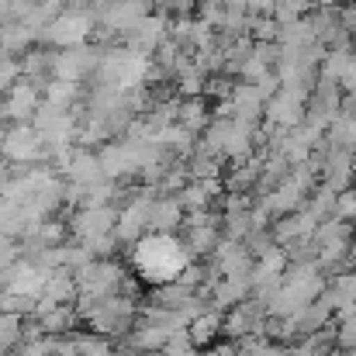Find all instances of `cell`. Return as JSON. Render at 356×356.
Here are the masks:
<instances>
[{
	"instance_id": "6da1fadb",
	"label": "cell",
	"mask_w": 356,
	"mask_h": 356,
	"mask_svg": "<svg viewBox=\"0 0 356 356\" xmlns=\"http://www.w3.org/2000/svg\"><path fill=\"white\" fill-rule=\"evenodd\" d=\"M128 256H131L135 277L149 287L177 280V273L191 263V252L173 232H145L135 245H128Z\"/></svg>"
},
{
	"instance_id": "7a4b0ae2",
	"label": "cell",
	"mask_w": 356,
	"mask_h": 356,
	"mask_svg": "<svg viewBox=\"0 0 356 356\" xmlns=\"http://www.w3.org/2000/svg\"><path fill=\"white\" fill-rule=\"evenodd\" d=\"M94 24H97V14H94L90 7H63V10L38 31V45H49V49L83 45V42H90Z\"/></svg>"
},
{
	"instance_id": "3957f363",
	"label": "cell",
	"mask_w": 356,
	"mask_h": 356,
	"mask_svg": "<svg viewBox=\"0 0 356 356\" xmlns=\"http://www.w3.org/2000/svg\"><path fill=\"white\" fill-rule=\"evenodd\" d=\"M0 156L7 163H49V145L42 142L31 121H7Z\"/></svg>"
},
{
	"instance_id": "277c9868",
	"label": "cell",
	"mask_w": 356,
	"mask_h": 356,
	"mask_svg": "<svg viewBox=\"0 0 356 356\" xmlns=\"http://www.w3.org/2000/svg\"><path fill=\"white\" fill-rule=\"evenodd\" d=\"M42 104V87H35L31 80H17L7 94H3V108H7V121H31Z\"/></svg>"
},
{
	"instance_id": "5b68a950",
	"label": "cell",
	"mask_w": 356,
	"mask_h": 356,
	"mask_svg": "<svg viewBox=\"0 0 356 356\" xmlns=\"http://www.w3.org/2000/svg\"><path fill=\"white\" fill-rule=\"evenodd\" d=\"M184 208L173 194H156L149 208V232H180Z\"/></svg>"
},
{
	"instance_id": "8992f818",
	"label": "cell",
	"mask_w": 356,
	"mask_h": 356,
	"mask_svg": "<svg viewBox=\"0 0 356 356\" xmlns=\"http://www.w3.org/2000/svg\"><path fill=\"white\" fill-rule=\"evenodd\" d=\"M31 45H38V31L35 28H28L24 21H14V17L0 21V56H21Z\"/></svg>"
},
{
	"instance_id": "52a82bcc",
	"label": "cell",
	"mask_w": 356,
	"mask_h": 356,
	"mask_svg": "<svg viewBox=\"0 0 356 356\" xmlns=\"http://www.w3.org/2000/svg\"><path fill=\"white\" fill-rule=\"evenodd\" d=\"M83 90L87 87L76 80H49L42 87V101L59 108V111H76V108H83Z\"/></svg>"
},
{
	"instance_id": "ba28073f",
	"label": "cell",
	"mask_w": 356,
	"mask_h": 356,
	"mask_svg": "<svg viewBox=\"0 0 356 356\" xmlns=\"http://www.w3.org/2000/svg\"><path fill=\"white\" fill-rule=\"evenodd\" d=\"M208 121H211V101H208L204 94H197V97H180V101H177V124H184L191 135L201 138V131L208 128Z\"/></svg>"
},
{
	"instance_id": "9c48e42d",
	"label": "cell",
	"mask_w": 356,
	"mask_h": 356,
	"mask_svg": "<svg viewBox=\"0 0 356 356\" xmlns=\"http://www.w3.org/2000/svg\"><path fill=\"white\" fill-rule=\"evenodd\" d=\"M166 339H170V329L135 322V325H131V332H128L121 343H124V350H128V353H159V350L166 346Z\"/></svg>"
},
{
	"instance_id": "30bf717a",
	"label": "cell",
	"mask_w": 356,
	"mask_h": 356,
	"mask_svg": "<svg viewBox=\"0 0 356 356\" xmlns=\"http://www.w3.org/2000/svg\"><path fill=\"white\" fill-rule=\"evenodd\" d=\"M187 336L197 350H208L218 336H222V312L218 308H204L197 318L187 322Z\"/></svg>"
},
{
	"instance_id": "8fae6325",
	"label": "cell",
	"mask_w": 356,
	"mask_h": 356,
	"mask_svg": "<svg viewBox=\"0 0 356 356\" xmlns=\"http://www.w3.org/2000/svg\"><path fill=\"white\" fill-rule=\"evenodd\" d=\"M42 298H49L52 305H73L76 301V277L73 270L59 266L45 277V287H42Z\"/></svg>"
},
{
	"instance_id": "7c38bea8",
	"label": "cell",
	"mask_w": 356,
	"mask_h": 356,
	"mask_svg": "<svg viewBox=\"0 0 356 356\" xmlns=\"http://www.w3.org/2000/svg\"><path fill=\"white\" fill-rule=\"evenodd\" d=\"M35 318H38V325H42L45 336H66V332L76 329V322H83L73 305H52L49 312H42V315H35Z\"/></svg>"
},
{
	"instance_id": "4fadbf2b",
	"label": "cell",
	"mask_w": 356,
	"mask_h": 356,
	"mask_svg": "<svg viewBox=\"0 0 356 356\" xmlns=\"http://www.w3.org/2000/svg\"><path fill=\"white\" fill-rule=\"evenodd\" d=\"M312 7H315V0H273V17H277V24H287V21L305 17Z\"/></svg>"
},
{
	"instance_id": "5bb4252c",
	"label": "cell",
	"mask_w": 356,
	"mask_h": 356,
	"mask_svg": "<svg viewBox=\"0 0 356 356\" xmlns=\"http://www.w3.org/2000/svg\"><path fill=\"white\" fill-rule=\"evenodd\" d=\"M159 356H201V350L191 343L187 329H177V332H170V339H166V346L159 350Z\"/></svg>"
},
{
	"instance_id": "9a60e30c",
	"label": "cell",
	"mask_w": 356,
	"mask_h": 356,
	"mask_svg": "<svg viewBox=\"0 0 356 356\" xmlns=\"http://www.w3.org/2000/svg\"><path fill=\"white\" fill-rule=\"evenodd\" d=\"M52 346H56V336H38V339H21L14 346L17 356H52Z\"/></svg>"
},
{
	"instance_id": "2e32d148",
	"label": "cell",
	"mask_w": 356,
	"mask_h": 356,
	"mask_svg": "<svg viewBox=\"0 0 356 356\" xmlns=\"http://www.w3.org/2000/svg\"><path fill=\"white\" fill-rule=\"evenodd\" d=\"M21 80V63L17 56H0V97Z\"/></svg>"
},
{
	"instance_id": "e0dca14e",
	"label": "cell",
	"mask_w": 356,
	"mask_h": 356,
	"mask_svg": "<svg viewBox=\"0 0 356 356\" xmlns=\"http://www.w3.org/2000/svg\"><path fill=\"white\" fill-rule=\"evenodd\" d=\"M315 7H339V0H315Z\"/></svg>"
},
{
	"instance_id": "ac0fdd59",
	"label": "cell",
	"mask_w": 356,
	"mask_h": 356,
	"mask_svg": "<svg viewBox=\"0 0 356 356\" xmlns=\"http://www.w3.org/2000/svg\"><path fill=\"white\" fill-rule=\"evenodd\" d=\"M7 124V108H3V97H0V128Z\"/></svg>"
},
{
	"instance_id": "d6986e66",
	"label": "cell",
	"mask_w": 356,
	"mask_h": 356,
	"mask_svg": "<svg viewBox=\"0 0 356 356\" xmlns=\"http://www.w3.org/2000/svg\"><path fill=\"white\" fill-rule=\"evenodd\" d=\"M3 177H7V159L0 156V184H3Z\"/></svg>"
},
{
	"instance_id": "ffe728a7",
	"label": "cell",
	"mask_w": 356,
	"mask_h": 356,
	"mask_svg": "<svg viewBox=\"0 0 356 356\" xmlns=\"http://www.w3.org/2000/svg\"><path fill=\"white\" fill-rule=\"evenodd\" d=\"M0 356H17V353H14V350H3V353H0Z\"/></svg>"
},
{
	"instance_id": "44dd1931",
	"label": "cell",
	"mask_w": 356,
	"mask_h": 356,
	"mask_svg": "<svg viewBox=\"0 0 356 356\" xmlns=\"http://www.w3.org/2000/svg\"><path fill=\"white\" fill-rule=\"evenodd\" d=\"M3 128H7V124H3ZM3 128H0V142H3Z\"/></svg>"
}]
</instances>
